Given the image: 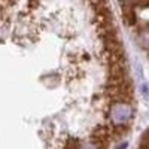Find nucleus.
<instances>
[{
  "label": "nucleus",
  "instance_id": "obj_3",
  "mask_svg": "<svg viewBox=\"0 0 149 149\" xmlns=\"http://www.w3.org/2000/svg\"><path fill=\"white\" fill-rule=\"evenodd\" d=\"M142 94H143V97L146 98V100H149V85H142Z\"/></svg>",
  "mask_w": 149,
  "mask_h": 149
},
{
  "label": "nucleus",
  "instance_id": "obj_1",
  "mask_svg": "<svg viewBox=\"0 0 149 149\" xmlns=\"http://www.w3.org/2000/svg\"><path fill=\"white\" fill-rule=\"evenodd\" d=\"M131 118H133L131 103L115 102L109 104V109H107L109 125H128Z\"/></svg>",
  "mask_w": 149,
  "mask_h": 149
},
{
  "label": "nucleus",
  "instance_id": "obj_4",
  "mask_svg": "<svg viewBox=\"0 0 149 149\" xmlns=\"http://www.w3.org/2000/svg\"><path fill=\"white\" fill-rule=\"evenodd\" d=\"M127 148V143H122L121 146H118V149H125Z\"/></svg>",
  "mask_w": 149,
  "mask_h": 149
},
{
  "label": "nucleus",
  "instance_id": "obj_2",
  "mask_svg": "<svg viewBox=\"0 0 149 149\" xmlns=\"http://www.w3.org/2000/svg\"><path fill=\"white\" fill-rule=\"evenodd\" d=\"M81 149H100V148H98L95 143H93L91 140H88L85 145H82V146H81Z\"/></svg>",
  "mask_w": 149,
  "mask_h": 149
}]
</instances>
